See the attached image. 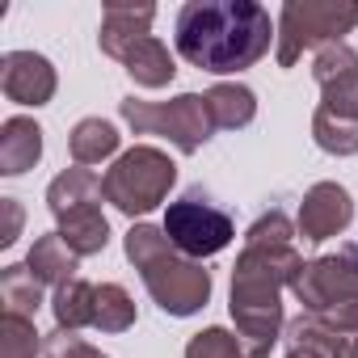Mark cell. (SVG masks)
I'll return each mask as SVG.
<instances>
[{"instance_id": "obj_28", "label": "cell", "mask_w": 358, "mask_h": 358, "mask_svg": "<svg viewBox=\"0 0 358 358\" xmlns=\"http://www.w3.org/2000/svg\"><path fill=\"white\" fill-rule=\"evenodd\" d=\"M0 207H5V232H0V245H13L17 241V232H22V207H17V199H0Z\"/></svg>"}, {"instance_id": "obj_30", "label": "cell", "mask_w": 358, "mask_h": 358, "mask_svg": "<svg viewBox=\"0 0 358 358\" xmlns=\"http://www.w3.org/2000/svg\"><path fill=\"white\" fill-rule=\"evenodd\" d=\"M287 354L282 358H329V354H320V350H312V345H282Z\"/></svg>"}, {"instance_id": "obj_18", "label": "cell", "mask_w": 358, "mask_h": 358, "mask_svg": "<svg viewBox=\"0 0 358 358\" xmlns=\"http://www.w3.org/2000/svg\"><path fill=\"white\" fill-rule=\"evenodd\" d=\"M118 143H122V135H118V127H114L110 118H80V122L72 127V135H68L72 160L85 164V169L110 160V156L118 152Z\"/></svg>"}, {"instance_id": "obj_9", "label": "cell", "mask_w": 358, "mask_h": 358, "mask_svg": "<svg viewBox=\"0 0 358 358\" xmlns=\"http://www.w3.org/2000/svg\"><path fill=\"white\" fill-rule=\"evenodd\" d=\"M350 224H354V199H350V190L337 186V182H316V186L303 194L299 215H295L299 236L312 241V245L341 236Z\"/></svg>"}, {"instance_id": "obj_13", "label": "cell", "mask_w": 358, "mask_h": 358, "mask_svg": "<svg viewBox=\"0 0 358 358\" xmlns=\"http://www.w3.org/2000/svg\"><path fill=\"white\" fill-rule=\"evenodd\" d=\"M118 64L127 68V76H131L139 89H164V85H173V76H177V59H173V51H169L156 34L131 43Z\"/></svg>"}, {"instance_id": "obj_8", "label": "cell", "mask_w": 358, "mask_h": 358, "mask_svg": "<svg viewBox=\"0 0 358 358\" xmlns=\"http://www.w3.org/2000/svg\"><path fill=\"white\" fill-rule=\"evenodd\" d=\"M291 295L303 303L308 316H320L329 308H341L358 299V245H337V253H320L303 266Z\"/></svg>"}, {"instance_id": "obj_25", "label": "cell", "mask_w": 358, "mask_h": 358, "mask_svg": "<svg viewBox=\"0 0 358 358\" xmlns=\"http://www.w3.org/2000/svg\"><path fill=\"white\" fill-rule=\"evenodd\" d=\"M350 72H358V51H354L350 43H329V47H320L316 59H312V76H316L320 89L333 85V80H341V76H350Z\"/></svg>"}, {"instance_id": "obj_16", "label": "cell", "mask_w": 358, "mask_h": 358, "mask_svg": "<svg viewBox=\"0 0 358 358\" xmlns=\"http://www.w3.org/2000/svg\"><path fill=\"white\" fill-rule=\"evenodd\" d=\"M207 106H211V118H215V131H241L257 118V93L249 85H232V80H220L207 89Z\"/></svg>"}, {"instance_id": "obj_26", "label": "cell", "mask_w": 358, "mask_h": 358, "mask_svg": "<svg viewBox=\"0 0 358 358\" xmlns=\"http://www.w3.org/2000/svg\"><path fill=\"white\" fill-rule=\"evenodd\" d=\"M295 224L282 215V211H266L249 232H245V245H295Z\"/></svg>"}, {"instance_id": "obj_24", "label": "cell", "mask_w": 358, "mask_h": 358, "mask_svg": "<svg viewBox=\"0 0 358 358\" xmlns=\"http://www.w3.org/2000/svg\"><path fill=\"white\" fill-rule=\"evenodd\" d=\"M43 333L34 329L30 316H13L5 312V320H0V358H38L43 354Z\"/></svg>"}, {"instance_id": "obj_10", "label": "cell", "mask_w": 358, "mask_h": 358, "mask_svg": "<svg viewBox=\"0 0 358 358\" xmlns=\"http://www.w3.org/2000/svg\"><path fill=\"white\" fill-rule=\"evenodd\" d=\"M55 85L59 76L51 59L38 51H5V59H0V89L17 106H47L55 97Z\"/></svg>"}, {"instance_id": "obj_7", "label": "cell", "mask_w": 358, "mask_h": 358, "mask_svg": "<svg viewBox=\"0 0 358 358\" xmlns=\"http://www.w3.org/2000/svg\"><path fill=\"white\" fill-rule=\"evenodd\" d=\"M160 228L169 232V241H173L177 249H182L186 257H194V262H207V257L224 253V249L236 241L232 215H228L224 207H215L203 190H190L186 199L169 203Z\"/></svg>"}, {"instance_id": "obj_4", "label": "cell", "mask_w": 358, "mask_h": 358, "mask_svg": "<svg viewBox=\"0 0 358 358\" xmlns=\"http://www.w3.org/2000/svg\"><path fill=\"white\" fill-rule=\"evenodd\" d=\"M177 186V164L169 160V152L152 148V143H135L127 148L106 173H101V194L114 211H122L127 220H139L152 215L169 190Z\"/></svg>"}, {"instance_id": "obj_5", "label": "cell", "mask_w": 358, "mask_h": 358, "mask_svg": "<svg viewBox=\"0 0 358 358\" xmlns=\"http://www.w3.org/2000/svg\"><path fill=\"white\" fill-rule=\"evenodd\" d=\"M118 114H122V122L135 135H160V139H169L182 156H194L215 135V118H211L207 93H177L173 101L122 97L118 101Z\"/></svg>"}, {"instance_id": "obj_3", "label": "cell", "mask_w": 358, "mask_h": 358, "mask_svg": "<svg viewBox=\"0 0 358 358\" xmlns=\"http://www.w3.org/2000/svg\"><path fill=\"white\" fill-rule=\"evenodd\" d=\"M127 262L139 270L152 303L164 316H194L207 308L211 299V270L194 257H186L169 241L164 228L156 224H131V232L122 236Z\"/></svg>"}, {"instance_id": "obj_29", "label": "cell", "mask_w": 358, "mask_h": 358, "mask_svg": "<svg viewBox=\"0 0 358 358\" xmlns=\"http://www.w3.org/2000/svg\"><path fill=\"white\" fill-rule=\"evenodd\" d=\"M333 358H358V333L354 337H341L337 350H333Z\"/></svg>"}, {"instance_id": "obj_22", "label": "cell", "mask_w": 358, "mask_h": 358, "mask_svg": "<svg viewBox=\"0 0 358 358\" xmlns=\"http://www.w3.org/2000/svg\"><path fill=\"white\" fill-rule=\"evenodd\" d=\"M186 358H270V350L245 341V337L232 333V329L211 324V329H203V333H194V337L186 341Z\"/></svg>"}, {"instance_id": "obj_21", "label": "cell", "mask_w": 358, "mask_h": 358, "mask_svg": "<svg viewBox=\"0 0 358 358\" xmlns=\"http://www.w3.org/2000/svg\"><path fill=\"white\" fill-rule=\"evenodd\" d=\"M312 139L329 156H354L358 152V118L337 114L329 106H316V114H312Z\"/></svg>"}, {"instance_id": "obj_2", "label": "cell", "mask_w": 358, "mask_h": 358, "mask_svg": "<svg viewBox=\"0 0 358 358\" xmlns=\"http://www.w3.org/2000/svg\"><path fill=\"white\" fill-rule=\"evenodd\" d=\"M303 257L295 245H245L236 266H232V295L228 312L236 320V333L262 350L282 341L287 333V312H282V291L295 287L303 274Z\"/></svg>"}, {"instance_id": "obj_27", "label": "cell", "mask_w": 358, "mask_h": 358, "mask_svg": "<svg viewBox=\"0 0 358 358\" xmlns=\"http://www.w3.org/2000/svg\"><path fill=\"white\" fill-rule=\"evenodd\" d=\"M43 358H110V354H101L97 345H89L85 337H76L68 329H55L43 341Z\"/></svg>"}, {"instance_id": "obj_19", "label": "cell", "mask_w": 358, "mask_h": 358, "mask_svg": "<svg viewBox=\"0 0 358 358\" xmlns=\"http://www.w3.org/2000/svg\"><path fill=\"white\" fill-rule=\"evenodd\" d=\"M26 266H30V270H34L43 282H51V287H64V282H72V278H76V266H80V257L68 249V241H64L59 232H47V236H38V241H34V249H30Z\"/></svg>"}, {"instance_id": "obj_14", "label": "cell", "mask_w": 358, "mask_h": 358, "mask_svg": "<svg viewBox=\"0 0 358 358\" xmlns=\"http://www.w3.org/2000/svg\"><path fill=\"white\" fill-rule=\"evenodd\" d=\"M55 232L68 241V249H72L76 257H97V253L110 245V220H106L101 203H85V207L59 215V228H55Z\"/></svg>"}, {"instance_id": "obj_15", "label": "cell", "mask_w": 358, "mask_h": 358, "mask_svg": "<svg viewBox=\"0 0 358 358\" xmlns=\"http://www.w3.org/2000/svg\"><path fill=\"white\" fill-rule=\"evenodd\" d=\"M101 199H106L101 194V177L93 169H85V164L64 169L55 182L47 186V207H51L55 220L68 215V211H76V207H85V203H101Z\"/></svg>"}, {"instance_id": "obj_20", "label": "cell", "mask_w": 358, "mask_h": 358, "mask_svg": "<svg viewBox=\"0 0 358 358\" xmlns=\"http://www.w3.org/2000/svg\"><path fill=\"white\" fill-rule=\"evenodd\" d=\"M43 287L47 282L26 262L0 270V299H5V312H13V316H30L34 320V312L43 308Z\"/></svg>"}, {"instance_id": "obj_11", "label": "cell", "mask_w": 358, "mask_h": 358, "mask_svg": "<svg viewBox=\"0 0 358 358\" xmlns=\"http://www.w3.org/2000/svg\"><path fill=\"white\" fill-rule=\"evenodd\" d=\"M156 22V5H135V0H106L101 9V30H97V47L110 59H122L131 43L148 38Z\"/></svg>"}, {"instance_id": "obj_17", "label": "cell", "mask_w": 358, "mask_h": 358, "mask_svg": "<svg viewBox=\"0 0 358 358\" xmlns=\"http://www.w3.org/2000/svg\"><path fill=\"white\" fill-rule=\"evenodd\" d=\"M51 316H55V329H68V333L93 329V316H97V287L85 282V278H72V282L55 287V295H51Z\"/></svg>"}, {"instance_id": "obj_12", "label": "cell", "mask_w": 358, "mask_h": 358, "mask_svg": "<svg viewBox=\"0 0 358 358\" xmlns=\"http://www.w3.org/2000/svg\"><path fill=\"white\" fill-rule=\"evenodd\" d=\"M43 160V127L26 114H13L0 122V173L22 177Z\"/></svg>"}, {"instance_id": "obj_23", "label": "cell", "mask_w": 358, "mask_h": 358, "mask_svg": "<svg viewBox=\"0 0 358 358\" xmlns=\"http://www.w3.org/2000/svg\"><path fill=\"white\" fill-rule=\"evenodd\" d=\"M135 324V299L127 295L122 282H101L97 287V316H93V329L101 333H127Z\"/></svg>"}, {"instance_id": "obj_6", "label": "cell", "mask_w": 358, "mask_h": 358, "mask_svg": "<svg viewBox=\"0 0 358 358\" xmlns=\"http://www.w3.org/2000/svg\"><path fill=\"white\" fill-rule=\"evenodd\" d=\"M354 26H358V5H350V0H291L278 9L274 59L278 68H295L303 51L345 43Z\"/></svg>"}, {"instance_id": "obj_1", "label": "cell", "mask_w": 358, "mask_h": 358, "mask_svg": "<svg viewBox=\"0 0 358 358\" xmlns=\"http://www.w3.org/2000/svg\"><path fill=\"white\" fill-rule=\"evenodd\" d=\"M278 38V22L257 0H190L177 9L173 43L190 68L228 76L245 72L257 59L270 55V43Z\"/></svg>"}]
</instances>
